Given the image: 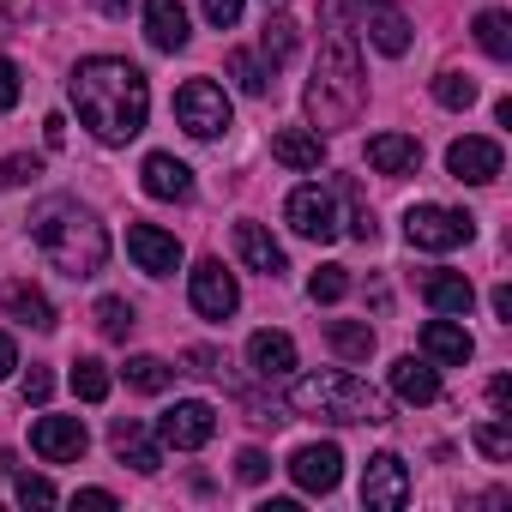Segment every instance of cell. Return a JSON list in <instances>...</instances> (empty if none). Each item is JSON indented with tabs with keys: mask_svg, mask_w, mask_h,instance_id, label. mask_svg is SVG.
I'll list each match as a JSON object with an SVG mask.
<instances>
[{
	"mask_svg": "<svg viewBox=\"0 0 512 512\" xmlns=\"http://www.w3.org/2000/svg\"><path fill=\"white\" fill-rule=\"evenodd\" d=\"M73 392H79L85 404H103V398H109V368H103L97 356H79V362H73Z\"/></svg>",
	"mask_w": 512,
	"mask_h": 512,
	"instance_id": "d6a6232c",
	"label": "cell"
},
{
	"mask_svg": "<svg viewBox=\"0 0 512 512\" xmlns=\"http://www.w3.org/2000/svg\"><path fill=\"white\" fill-rule=\"evenodd\" d=\"M145 37H151V49H163V55H175V49H187V7L181 0H145Z\"/></svg>",
	"mask_w": 512,
	"mask_h": 512,
	"instance_id": "603a6c76",
	"label": "cell"
},
{
	"mask_svg": "<svg viewBox=\"0 0 512 512\" xmlns=\"http://www.w3.org/2000/svg\"><path fill=\"white\" fill-rule=\"evenodd\" d=\"M121 374H127L133 392H169V386H175V368H169L163 356H127Z\"/></svg>",
	"mask_w": 512,
	"mask_h": 512,
	"instance_id": "f546056e",
	"label": "cell"
},
{
	"mask_svg": "<svg viewBox=\"0 0 512 512\" xmlns=\"http://www.w3.org/2000/svg\"><path fill=\"white\" fill-rule=\"evenodd\" d=\"M356 25H362V37L380 49V55H410V19L392 7V0H362L356 7Z\"/></svg>",
	"mask_w": 512,
	"mask_h": 512,
	"instance_id": "9a60e30c",
	"label": "cell"
},
{
	"mask_svg": "<svg viewBox=\"0 0 512 512\" xmlns=\"http://www.w3.org/2000/svg\"><path fill=\"white\" fill-rule=\"evenodd\" d=\"M133 326H139V320H133V302H127V296H103V302H97V332H103L109 344H127Z\"/></svg>",
	"mask_w": 512,
	"mask_h": 512,
	"instance_id": "1f68e13d",
	"label": "cell"
},
{
	"mask_svg": "<svg viewBox=\"0 0 512 512\" xmlns=\"http://www.w3.org/2000/svg\"><path fill=\"white\" fill-rule=\"evenodd\" d=\"M326 344H332L344 362H368V356H374V326H368V320H332V326H326Z\"/></svg>",
	"mask_w": 512,
	"mask_h": 512,
	"instance_id": "484cf974",
	"label": "cell"
},
{
	"mask_svg": "<svg viewBox=\"0 0 512 512\" xmlns=\"http://www.w3.org/2000/svg\"><path fill=\"white\" fill-rule=\"evenodd\" d=\"M344 199H350V235H356V241H374V235H380V223H374V211L362 205L356 181H344Z\"/></svg>",
	"mask_w": 512,
	"mask_h": 512,
	"instance_id": "74e56055",
	"label": "cell"
},
{
	"mask_svg": "<svg viewBox=\"0 0 512 512\" xmlns=\"http://www.w3.org/2000/svg\"><path fill=\"white\" fill-rule=\"evenodd\" d=\"M211 434H217V410H211L205 398H175V404L163 410V422H157V440L175 446V452H199Z\"/></svg>",
	"mask_w": 512,
	"mask_h": 512,
	"instance_id": "9c48e42d",
	"label": "cell"
},
{
	"mask_svg": "<svg viewBox=\"0 0 512 512\" xmlns=\"http://www.w3.org/2000/svg\"><path fill=\"white\" fill-rule=\"evenodd\" d=\"M308 127L314 133H344L362 121V103H368V73H362V55H356V37L338 31V13H332V31L320 37V61H314V79H308Z\"/></svg>",
	"mask_w": 512,
	"mask_h": 512,
	"instance_id": "3957f363",
	"label": "cell"
},
{
	"mask_svg": "<svg viewBox=\"0 0 512 512\" xmlns=\"http://www.w3.org/2000/svg\"><path fill=\"white\" fill-rule=\"evenodd\" d=\"M446 169H452V181H470V187H488V181H500V169H506V151L494 145V139H452V151H446Z\"/></svg>",
	"mask_w": 512,
	"mask_h": 512,
	"instance_id": "4fadbf2b",
	"label": "cell"
},
{
	"mask_svg": "<svg viewBox=\"0 0 512 512\" xmlns=\"http://www.w3.org/2000/svg\"><path fill=\"white\" fill-rule=\"evenodd\" d=\"M284 217H290L296 235H308V241H320V247L344 235V223H338V199H332L320 181H302V187L284 199Z\"/></svg>",
	"mask_w": 512,
	"mask_h": 512,
	"instance_id": "52a82bcc",
	"label": "cell"
},
{
	"mask_svg": "<svg viewBox=\"0 0 512 512\" xmlns=\"http://www.w3.org/2000/svg\"><path fill=\"white\" fill-rule=\"evenodd\" d=\"M13 464H19V458H13L7 446H0V476H13Z\"/></svg>",
	"mask_w": 512,
	"mask_h": 512,
	"instance_id": "816d5d0a",
	"label": "cell"
},
{
	"mask_svg": "<svg viewBox=\"0 0 512 512\" xmlns=\"http://www.w3.org/2000/svg\"><path fill=\"white\" fill-rule=\"evenodd\" d=\"M97 13H109V19H121V13H127V0H97Z\"/></svg>",
	"mask_w": 512,
	"mask_h": 512,
	"instance_id": "f907efd6",
	"label": "cell"
},
{
	"mask_svg": "<svg viewBox=\"0 0 512 512\" xmlns=\"http://www.w3.org/2000/svg\"><path fill=\"white\" fill-rule=\"evenodd\" d=\"M476 235V217L470 211H452V205H410L404 211V241L416 253H452Z\"/></svg>",
	"mask_w": 512,
	"mask_h": 512,
	"instance_id": "5b68a950",
	"label": "cell"
},
{
	"mask_svg": "<svg viewBox=\"0 0 512 512\" xmlns=\"http://www.w3.org/2000/svg\"><path fill=\"white\" fill-rule=\"evenodd\" d=\"M187 302L205 320H229L241 308V284H235V272H223V260H199L187 272Z\"/></svg>",
	"mask_w": 512,
	"mask_h": 512,
	"instance_id": "ba28073f",
	"label": "cell"
},
{
	"mask_svg": "<svg viewBox=\"0 0 512 512\" xmlns=\"http://www.w3.org/2000/svg\"><path fill=\"white\" fill-rule=\"evenodd\" d=\"M308 296H314V302H326V308H332V302H344V296H350V272H344V266H320V272L308 278Z\"/></svg>",
	"mask_w": 512,
	"mask_h": 512,
	"instance_id": "d590c367",
	"label": "cell"
},
{
	"mask_svg": "<svg viewBox=\"0 0 512 512\" xmlns=\"http://www.w3.org/2000/svg\"><path fill=\"white\" fill-rule=\"evenodd\" d=\"M422 356H428V362H452V368H458V362H470V356H476V338H470L452 314H440V320H428V326H422Z\"/></svg>",
	"mask_w": 512,
	"mask_h": 512,
	"instance_id": "44dd1931",
	"label": "cell"
},
{
	"mask_svg": "<svg viewBox=\"0 0 512 512\" xmlns=\"http://www.w3.org/2000/svg\"><path fill=\"white\" fill-rule=\"evenodd\" d=\"M37 175H43V157H31V151L0 157V187H25V181H37Z\"/></svg>",
	"mask_w": 512,
	"mask_h": 512,
	"instance_id": "8d00e7d4",
	"label": "cell"
},
{
	"mask_svg": "<svg viewBox=\"0 0 512 512\" xmlns=\"http://www.w3.org/2000/svg\"><path fill=\"white\" fill-rule=\"evenodd\" d=\"M272 7H284V0H272Z\"/></svg>",
	"mask_w": 512,
	"mask_h": 512,
	"instance_id": "f5cc1de1",
	"label": "cell"
},
{
	"mask_svg": "<svg viewBox=\"0 0 512 512\" xmlns=\"http://www.w3.org/2000/svg\"><path fill=\"white\" fill-rule=\"evenodd\" d=\"M392 398L398 404H434L440 398V374L428 356H398L392 362Z\"/></svg>",
	"mask_w": 512,
	"mask_h": 512,
	"instance_id": "7402d4cb",
	"label": "cell"
},
{
	"mask_svg": "<svg viewBox=\"0 0 512 512\" xmlns=\"http://www.w3.org/2000/svg\"><path fill=\"white\" fill-rule=\"evenodd\" d=\"M127 253H133V266L145 278H169L181 266V241L157 223H127Z\"/></svg>",
	"mask_w": 512,
	"mask_h": 512,
	"instance_id": "7c38bea8",
	"label": "cell"
},
{
	"mask_svg": "<svg viewBox=\"0 0 512 512\" xmlns=\"http://www.w3.org/2000/svg\"><path fill=\"white\" fill-rule=\"evenodd\" d=\"M229 79H235L247 97H266V91H272V67L253 55V49H229Z\"/></svg>",
	"mask_w": 512,
	"mask_h": 512,
	"instance_id": "4316f807",
	"label": "cell"
},
{
	"mask_svg": "<svg viewBox=\"0 0 512 512\" xmlns=\"http://www.w3.org/2000/svg\"><path fill=\"white\" fill-rule=\"evenodd\" d=\"M235 476H241V482H266V476H272V458H266L260 446H241V458H235Z\"/></svg>",
	"mask_w": 512,
	"mask_h": 512,
	"instance_id": "f35d334b",
	"label": "cell"
},
{
	"mask_svg": "<svg viewBox=\"0 0 512 512\" xmlns=\"http://www.w3.org/2000/svg\"><path fill=\"white\" fill-rule=\"evenodd\" d=\"M13 368H19V344H13V338H7V332H0V380H7V374H13Z\"/></svg>",
	"mask_w": 512,
	"mask_h": 512,
	"instance_id": "bcb514c9",
	"label": "cell"
},
{
	"mask_svg": "<svg viewBox=\"0 0 512 512\" xmlns=\"http://www.w3.org/2000/svg\"><path fill=\"white\" fill-rule=\"evenodd\" d=\"M109 446H115V458L133 464L139 476H157V470H163V440H151L145 422H133V416H115V422H109Z\"/></svg>",
	"mask_w": 512,
	"mask_h": 512,
	"instance_id": "2e32d148",
	"label": "cell"
},
{
	"mask_svg": "<svg viewBox=\"0 0 512 512\" xmlns=\"http://www.w3.org/2000/svg\"><path fill=\"white\" fill-rule=\"evenodd\" d=\"M290 410L296 416H314V422H332V428H380V422H392V404L368 380H356L344 368L296 380L290 386Z\"/></svg>",
	"mask_w": 512,
	"mask_h": 512,
	"instance_id": "277c9868",
	"label": "cell"
},
{
	"mask_svg": "<svg viewBox=\"0 0 512 512\" xmlns=\"http://www.w3.org/2000/svg\"><path fill=\"white\" fill-rule=\"evenodd\" d=\"M175 121H181L193 139H217V133L235 121V109H229L223 85H211V79H187V85L175 91Z\"/></svg>",
	"mask_w": 512,
	"mask_h": 512,
	"instance_id": "8992f818",
	"label": "cell"
},
{
	"mask_svg": "<svg viewBox=\"0 0 512 512\" xmlns=\"http://www.w3.org/2000/svg\"><path fill=\"white\" fill-rule=\"evenodd\" d=\"M488 302H494V314H500V326H512V290H506V284H500V290H494V296H488Z\"/></svg>",
	"mask_w": 512,
	"mask_h": 512,
	"instance_id": "c3c4849f",
	"label": "cell"
},
{
	"mask_svg": "<svg viewBox=\"0 0 512 512\" xmlns=\"http://www.w3.org/2000/svg\"><path fill=\"white\" fill-rule=\"evenodd\" d=\"M434 103L440 109H470L476 103V79L470 73H434Z\"/></svg>",
	"mask_w": 512,
	"mask_h": 512,
	"instance_id": "836d02e7",
	"label": "cell"
},
{
	"mask_svg": "<svg viewBox=\"0 0 512 512\" xmlns=\"http://www.w3.org/2000/svg\"><path fill=\"white\" fill-rule=\"evenodd\" d=\"M139 187H145L151 199H193V169H187L181 157H169V151H151V157L139 163Z\"/></svg>",
	"mask_w": 512,
	"mask_h": 512,
	"instance_id": "d6986e66",
	"label": "cell"
},
{
	"mask_svg": "<svg viewBox=\"0 0 512 512\" xmlns=\"http://www.w3.org/2000/svg\"><path fill=\"white\" fill-rule=\"evenodd\" d=\"M290 476H296V488H302V494H332V488L344 482V452H338L332 440L296 446V458H290Z\"/></svg>",
	"mask_w": 512,
	"mask_h": 512,
	"instance_id": "5bb4252c",
	"label": "cell"
},
{
	"mask_svg": "<svg viewBox=\"0 0 512 512\" xmlns=\"http://www.w3.org/2000/svg\"><path fill=\"white\" fill-rule=\"evenodd\" d=\"M205 19H211L217 31H235V25H241V0H205Z\"/></svg>",
	"mask_w": 512,
	"mask_h": 512,
	"instance_id": "7bdbcfd3",
	"label": "cell"
},
{
	"mask_svg": "<svg viewBox=\"0 0 512 512\" xmlns=\"http://www.w3.org/2000/svg\"><path fill=\"white\" fill-rule=\"evenodd\" d=\"M247 368L260 380H290L296 374V338L290 332H253L247 338Z\"/></svg>",
	"mask_w": 512,
	"mask_h": 512,
	"instance_id": "ac0fdd59",
	"label": "cell"
},
{
	"mask_svg": "<svg viewBox=\"0 0 512 512\" xmlns=\"http://www.w3.org/2000/svg\"><path fill=\"white\" fill-rule=\"evenodd\" d=\"M19 103V67L7 61V55H0V115H7Z\"/></svg>",
	"mask_w": 512,
	"mask_h": 512,
	"instance_id": "ee69618b",
	"label": "cell"
},
{
	"mask_svg": "<svg viewBox=\"0 0 512 512\" xmlns=\"http://www.w3.org/2000/svg\"><path fill=\"white\" fill-rule=\"evenodd\" d=\"M488 404H494L500 416H512V380H506V374H494V380H488Z\"/></svg>",
	"mask_w": 512,
	"mask_h": 512,
	"instance_id": "f6af8a7d",
	"label": "cell"
},
{
	"mask_svg": "<svg viewBox=\"0 0 512 512\" xmlns=\"http://www.w3.org/2000/svg\"><path fill=\"white\" fill-rule=\"evenodd\" d=\"M235 253H241V266H247V272H260V278H272V284L290 272L284 247L272 241V229H266V223H235Z\"/></svg>",
	"mask_w": 512,
	"mask_h": 512,
	"instance_id": "e0dca14e",
	"label": "cell"
},
{
	"mask_svg": "<svg viewBox=\"0 0 512 512\" xmlns=\"http://www.w3.org/2000/svg\"><path fill=\"white\" fill-rule=\"evenodd\" d=\"M7 308H13V320H25V326H37V332H55V308H49V296H43L37 284H19V290L7 296Z\"/></svg>",
	"mask_w": 512,
	"mask_h": 512,
	"instance_id": "f1b7e54d",
	"label": "cell"
},
{
	"mask_svg": "<svg viewBox=\"0 0 512 512\" xmlns=\"http://www.w3.org/2000/svg\"><path fill=\"white\" fill-rule=\"evenodd\" d=\"M422 302H428L434 314L464 320V314H470V302H476V290H470V278H464V272H422Z\"/></svg>",
	"mask_w": 512,
	"mask_h": 512,
	"instance_id": "cb8c5ba5",
	"label": "cell"
},
{
	"mask_svg": "<svg viewBox=\"0 0 512 512\" xmlns=\"http://www.w3.org/2000/svg\"><path fill=\"white\" fill-rule=\"evenodd\" d=\"M296 37H302V31H296L290 19H266V31H260V61L278 73V67L296 55Z\"/></svg>",
	"mask_w": 512,
	"mask_h": 512,
	"instance_id": "4dcf8cb0",
	"label": "cell"
},
{
	"mask_svg": "<svg viewBox=\"0 0 512 512\" xmlns=\"http://www.w3.org/2000/svg\"><path fill=\"white\" fill-rule=\"evenodd\" d=\"M73 500H79V506H103V512H109V506H115V494H109V488H79V494H73Z\"/></svg>",
	"mask_w": 512,
	"mask_h": 512,
	"instance_id": "7dc6e473",
	"label": "cell"
},
{
	"mask_svg": "<svg viewBox=\"0 0 512 512\" xmlns=\"http://www.w3.org/2000/svg\"><path fill=\"white\" fill-rule=\"evenodd\" d=\"M85 446H91V434L79 416H37V428H31V452L49 464H79Z\"/></svg>",
	"mask_w": 512,
	"mask_h": 512,
	"instance_id": "8fae6325",
	"label": "cell"
},
{
	"mask_svg": "<svg viewBox=\"0 0 512 512\" xmlns=\"http://www.w3.org/2000/svg\"><path fill=\"white\" fill-rule=\"evenodd\" d=\"M416 163H422V145L410 133H374L368 139V169H380V175H416Z\"/></svg>",
	"mask_w": 512,
	"mask_h": 512,
	"instance_id": "d4e9b609",
	"label": "cell"
},
{
	"mask_svg": "<svg viewBox=\"0 0 512 512\" xmlns=\"http://www.w3.org/2000/svg\"><path fill=\"white\" fill-rule=\"evenodd\" d=\"M410 500V464L398 452H374L362 470V506L368 512H398Z\"/></svg>",
	"mask_w": 512,
	"mask_h": 512,
	"instance_id": "30bf717a",
	"label": "cell"
},
{
	"mask_svg": "<svg viewBox=\"0 0 512 512\" xmlns=\"http://www.w3.org/2000/svg\"><path fill=\"white\" fill-rule=\"evenodd\" d=\"M187 374H199V380H223V356L217 350H187Z\"/></svg>",
	"mask_w": 512,
	"mask_h": 512,
	"instance_id": "60d3db41",
	"label": "cell"
},
{
	"mask_svg": "<svg viewBox=\"0 0 512 512\" xmlns=\"http://www.w3.org/2000/svg\"><path fill=\"white\" fill-rule=\"evenodd\" d=\"M31 241L43 247V260L61 278H73V284H85V278H97L109 266V229L97 223L91 205H79L67 193H49V199L31 205Z\"/></svg>",
	"mask_w": 512,
	"mask_h": 512,
	"instance_id": "7a4b0ae2",
	"label": "cell"
},
{
	"mask_svg": "<svg viewBox=\"0 0 512 512\" xmlns=\"http://www.w3.org/2000/svg\"><path fill=\"white\" fill-rule=\"evenodd\" d=\"M67 97L79 109V121L103 139V145H127L145 133V115H151V85L133 61L121 55H91L73 67L67 79Z\"/></svg>",
	"mask_w": 512,
	"mask_h": 512,
	"instance_id": "6da1fadb",
	"label": "cell"
},
{
	"mask_svg": "<svg viewBox=\"0 0 512 512\" xmlns=\"http://www.w3.org/2000/svg\"><path fill=\"white\" fill-rule=\"evenodd\" d=\"M19 500H25V506H55L61 494H55L49 476H19Z\"/></svg>",
	"mask_w": 512,
	"mask_h": 512,
	"instance_id": "ab89813d",
	"label": "cell"
},
{
	"mask_svg": "<svg viewBox=\"0 0 512 512\" xmlns=\"http://www.w3.org/2000/svg\"><path fill=\"white\" fill-rule=\"evenodd\" d=\"M470 440H476V452H482V458H494V464H506V458H512V428H506V422H476V428H470Z\"/></svg>",
	"mask_w": 512,
	"mask_h": 512,
	"instance_id": "e575fe53",
	"label": "cell"
},
{
	"mask_svg": "<svg viewBox=\"0 0 512 512\" xmlns=\"http://www.w3.org/2000/svg\"><path fill=\"white\" fill-rule=\"evenodd\" d=\"M476 43H482V55H494V61H512V19H506L500 7L476 13Z\"/></svg>",
	"mask_w": 512,
	"mask_h": 512,
	"instance_id": "83f0119b",
	"label": "cell"
},
{
	"mask_svg": "<svg viewBox=\"0 0 512 512\" xmlns=\"http://www.w3.org/2000/svg\"><path fill=\"white\" fill-rule=\"evenodd\" d=\"M19 392H25V404H49V392H55V374H49V368H31V374L19 380Z\"/></svg>",
	"mask_w": 512,
	"mask_h": 512,
	"instance_id": "b9f144b4",
	"label": "cell"
},
{
	"mask_svg": "<svg viewBox=\"0 0 512 512\" xmlns=\"http://www.w3.org/2000/svg\"><path fill=\"white\" fill-rule=\"evenodd\" d=\"M272 157H278L284 169L308 175V169L326 163V133H314V127H278V133H272Z\"/></svg>",
	"mask_w": 512,
	"mask_h": 512,
	"instance_id": "ffe728a7",
	"label": "cell"
},
{
	"mask_svg": "<svg viewBox=\"0 0 512 512\" xmlns=\"http://www.w3.org/2000/svg\"><path fill=\"white\" fill-rule=\"evenodd\" d=\"M43 139H49V145H67V121H61V115H49V121H43Z\"/></svg>",
	"mask_w": 512,
	"mask_h": 512,
	"instance_id": "681fc988",
	"label": "cell"
}]
</instances>
